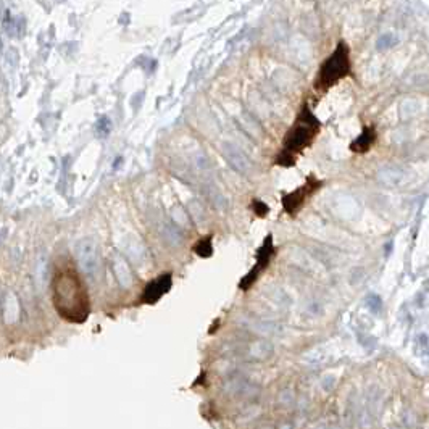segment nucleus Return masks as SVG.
<instances>
[{
    "label": "nucleus",
    "instance_id": "nucleus-3",
    "mask_svg": "<svg viewBox=\"0 0 429 429\" xmlns=\"http://www.w3.org/2000/svg\"><path fill=\"white\" fill-rule=\"evenodd\" d=\"M74 255H76L78 266L84 276L89 277L91 281H97L102 273L100 252H98L97 242L91 237H83L74 247Z\"/></svg>",
    "mask_w": 429,
    "mask_h": 429
},
{
    "label": "nucleus",
    "instance_id": "nucleus-16",
    "mask_svg": "<svg viewBox=\"0 0 429 429\" xmlns=\"http://www.w3.org/2000/svg\"><path fill=\"white\" fill-rule=\"evenodd\" d=\"M195 252L199 255H202V257H208V255L212 253V241L210 239H204V241L197 242Z\"/></svg>",
    "mask_w": 429,
    "mask_h": 429
},
{
    "label": "nucleus",
    "instance_id": "nucleus-23",
    "mask_svg": "<svg viewBox=\"0 0 429 429\" xmlns=\"http://www.w3.org/2000/svg\"><path fill=\"white\" fill-rule=\"evenodd\" d=\"M394 429H407V428H394Z\"/></svg>",
    "mask_w": 429,
    "mask_h": 429
},
{
    "label": "nucleus",
    "instance_id": "nucleus-13",
    "mask_svg": "<svg viewBox=\"0 0 429 429\" xmlns=\"http://www.w3.org/2000/svg\"><path fill=\"white\" fill-rule=\"evenodd\" d=\"M263 297L266 299V302H270L275 308L279 310H286L292 305V299L284 289L277 287V286H268L263 291Z\"/></svg>",
    "mask_w": 429,
    "mask_h": 429
},
{
    "label": "nucleus",
    "instance_id": "nucleus-8",
    "mask_svg": "<svg viewBox=\"0 0 429 429\" xmlns=\"http://www.w3.org/2000/svg\"><path fill=\"white\" fill-rule=\"evenodd\" d=\"M2 316L7 324L18 323L21 316V305L18 300V295L13 291H7L2 297Z\"/></svg>",
    "mask_w": 429,
    "mask_h": 429
},
{
    "label": "nucleus",
    "instance_id": "nucleus-4",
    "mask_svg": "<svg viewBox=\"0 0 429 429\" xmlns=\"http://www.w3.org/2000/svg\"><path fill=\"white\" fill-rule=\"evenodd\" d=\"M320 185H321V181H318L315 176H310L308 179H306V183L302 185V187H299L292 194L284 195V199H282L284 208H286L289 213H294L300 205L304 204L305 197L315 192V190L320 187Z\"/></svg>",
    "mask_w": 429,
    "mask_h": 429
},
{
    "label": "nucleus",
    "instance_id": "nucleus-1",
    "mask_svg": "<svg viewBox=\"0 0 429 429\" xmlns=\"http://www.w3.org/2000/svg\"><path fill=\"white\" fill-rule=\"evenodd\" d=\"M320 120L313 115L308 103H305L294 126L287 131L286 137H284V146L279 156L276 158V163L284 168L294 166L295 161H297V156L315 141L316 134L320 132Z\"/></svg>",
    "mask_w": 429,
    "mask_h": 429
},
{
    "label": "nucleus",
    "instance_id": "nucleus-15",
    "mask_svg": "<svg viewBox=\"0 0 429 429\" xmlns=\"http://www.w3.org/2000/svg\"><path fill=\"white\" fill-rule=\"evenodd\" d=\"M336 384H337V378H336V374H333V373L324 374L320 379V387L324 392H331L336 387Z\"/></svg>",
    "mask_w": 429,
    "mask_h": 429
},
{
    "label": "nucleus",
    "instance_id": "nucleus-17",
    "mask_svg": "<svg viewBox=\"0 0 429 429\" xmlns=\"http://www.w3.org/2000/svg\"><path fill=\"white\" fill-rule=\"evenodd\" d=\"M367 306L373 313H378L381 308V297H378V295H369L367 299Z\"/></svg>",
    "mask_w": 429,
    "mask_h": 429
},
{
    "label": "nucleus",
    "instance_id": "nucleus-12",
    "mask_svg": "<svg viewBox=\"0 0 429 429\" xmlns=\"http://www.w3.org/2000/svg\"><path fill=\"white\" fill-rule=\"evenodd\" d=\"M376 137H378V132L374 126H363L362 134L350 144V150L355 153H367L376 142Z\"/></svg>",
    "mask_w": 429,
    "mask_h": 429
},
{
    "label": "nucleus",
    "instance_id": "nucleus-9",
    "mask_svg": "<svg viewBox=\"0 0 429 429\" xmlns=\"http://www.w3.org/2000/svg\"><path fill=\"white\" fill-rule=\"evenodd\" d=\"M273 353H275L273 342H271L270 339H265V337L250 342L248 350H247L248 358L253 362H266L268 358L273 357Z\"/></svg>",
    "mask_w": 429,
    "mask_h": 429
},
{
    "label": "nucleus",
    "instance_id": "nucleus-21",
    "mask_svg": "<svg viewBox=\"0 0 429 429\" xmlns=\"http://www.w3.org/2000/svg\"><path fill=\"white\" fill-rule=\"evenodd\" d=\"M313 429H339L337 426H334V425H329V423H318V425L313 428Z\"/></svg>",
    "mask_w": 429,
    "mask_h": 429
},
{
    "label": "nucleus",
    "instance_id": "nucleus-7",
    "mask_svg": "<svg viewBox=\"0 0 429 429\" xmlns=\"http://www.w3.org/2000/svg\"><path fill=\"white\" fill-rule=\"evenodd\" d=\"M245 326L250 329V331L260 334L262 337H268V336H275V334H281L282 326L279 323L270 321V320H263V318H255V316H245L241 320Z\"/></svg>",
    "mask_w": 429,
    "mask_h": 429
},
{
    "label": "nucleus",
    "instance_id": "nucleus-19",
    "mask_svg": "<svg viewBox=\"0 0 429 429\" xmlns=\"http://www.w3.org/2000/svg\"><path fill=\"white\" fill-rule=\"evenodd\" d=\"M108 131H110V121L107 118H102L97 124V132L100 136H105Z\"/></svg>",
    "mask_w": 429,
    "mask_h": 429
},
{
    "label": "nucleus",
    "instance_id": "nucleus-5",
    "mask_svg": "<svg viewBox=\"0 0 429 429\" xmlns=\"http://www.w3.org/2000/svg\"><path fill=\"white\" fill-rule=\"evenodd\" d=\"M260 387L244 376H231L228 381H224L223 391L234 397H252L258 394Z\"/></svg>",
    "mask_w": 429,
    "mask_h": 429
},
{
    "label": "nucleus",
    "instance_id": "nucleus-18",
    "mask_svg": "<svg viewBox=\"0 0 429 429\" xmlns=\"http://www.w3.org/2000/svg\"><path fill=\"white\" fill-rule=\"evenodd\" d=\"M403 423L407 429H413L416 426V416L411 411H405L403 413Z\"/></svg>",
    "mask_w": 429,
    "mask_h": 429
},
{
    "label": "nucleus",
    "instance_id": "nucleus-2",
    "mask_svg": "<svg viewBox=\"0 0 429 429\" xmlns=\"http://www.w3.org/2000/svg\"><path fill=\"white\" fill-rule=\"evenodd\" d=\"M350 69H352L350 49L347 47L345 42H339L336 50L321 63L316 81L313 86H315L318 92H328L340 79L349 76Z\"/></svg>",
    "mask_w": 429,
    "mask_h": 429
},
{
    "label": "nucleus",
    "instance_id": "nucleus-20",
    "mask_svg": "<svg viewBox=\"0 0 429 429\" xmlns=\"http://www.w3.org/2000/svg\"><path fill=\"white\" fill-rule=\"evenodd\" d=\"M252 207H253V210L257 212L258 216H263V214L268 213V207H266L263 202H260V200H255Z\"/></svg>",
    "mask_w": 429,
    "mask_h": 429
},
{
    "label": "nucleus",
    "instance_id": "nucleus-14",
    "mask_svg": "<svg viewBox=\"0 0 429 429\" xmlns=\"http://www.w3.org/2000/svg\"><path fill=\"white\" fill-rule=\"evenodd\" d=\"M295 400H297V394L292 389V387H284L282 391L277 394V402L284 407H289V405H294Z\"/></svg>",
    "mask_w": 429,
    "mask_h": 429
},
{
    "label": "nucleus",
    "instance_id": "nucleus-22",
    "mask_svg": "<svg viewBox=\"0 0 429 429\" xmlns=\"http://www.w3.org/2000/svg\"><path fill=\"white\" fill-rule=\"evenodd\" d=\"M279 429H292V425H282Z\"/></svg>",
    "mask_w": 429,
    "mask_h": 429
},
{
    "label": "nucleus",
    "instance_id": "nucleus-11",
    "mask_svg": "<svg viewBox=\"0 0 429 429\" xmlns=\"http://www.w3.org/2000/svg\"><path fill=\"white\" fill-rule=\"evenodd\" d=\"M113 273L118 284L123 289H129L134 284V275H132L129 265H127V262L121 255H115L113 257Z\"/></svg>",
    "mask_w": 429,
    "mask_h": 429
},
{
    "label": "nucleus",
    "instance_id": "nucleus-10",
    "mask_svg": "<svg viewBox=\"0 0 429 429\" xmlns=\"http://www.w3.org/2000/svg\"><path fill=\"white\" fill-rule=\"evenodd\" d=\"M34 277H36V286L40 292L47 291L50 284V263L49 255L45 252H40L36 258V270H34Z\"/></svg>",
    "mask_w": 429,
    "mask_h": 429
},
{
    "label": "nucleus",
    "instance_id": "nucleus-6",
    "mask_svg": "<svg viewBox=\"0 0 429 429\" xmlns=\"http://www.w3.org/2000/svg\"><path fill=\"white\" fill-rule=\"evenodd\" d=\"M333 360H334V349L328 344L313 347V349H310L302 357V363H305L306 367H323V365H328Z\"/></svg>",
    "mask_w": 429,
    "mask_h": 429
}]
</instances>
